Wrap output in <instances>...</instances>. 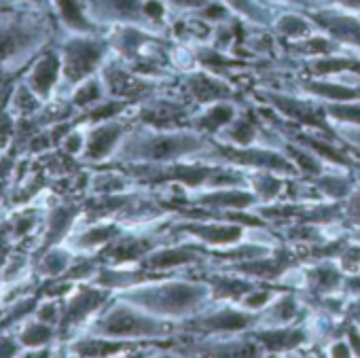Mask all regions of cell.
<instances>
[{
	"instance_id": "e0dca14e",
	"label": "cell",
	"mask_w": 360,
	"mask_h": 358,
	"mask_svg": "<svg viewBox=\"0 0 360 358\" xmlns=\"http://www.w3.org/2000/svg\"><path fill=\"white\" fill-rule=\"evenodd\" d=\"M180 229L195 234L198 238L210 244H229L242 236V227H236V225H183Z\"/></svg>"
},
{
	"instance_id": "74e56055",
	"label": "cell",
	"mask_w": 360,
	"mask_h": 358,
	"mask_svg": "<svg viewBox=\"0 0 360 358\" xmlns=\"http://www.w3.org/2000/svg\"><path fill=\"white\" fill-rule=\"evenodd\" d=\"M85 140L87 136L79 134V132H70L64 140H62V146L64 151H68L70 155H79L81 151H85Z\"/></svg>"
},
{
	"instance_id": "d4e9b609",
	"label": "cell",
	"mask_w": 360,
	"mask_h": 358,
	"mask_svg": "<svg viewBox=\"0 0 360 358\" xmlns=\"http://www.w3.org/2000/svg\"><path fill=\"white\" fill-rule=\"evenodd\" d=\"M271 100H274L286 115H290V117H295V119H299V121H303V123H309V125H320L318 115H316L307 104H303V102H299V100H288V98H282V96H271Z\"/></svg>"
},
{
	"instance_id": "ee69618b",
	"label": "cell",
	"mask_w": 360,
	"mask_h": 358,
	"mask_svg": "<svg viewBox=\"0 0 360 358\" xmlns=\"http://www.w3.org/2000/svg\"><path fill=\"white\" fill-rule=\"evenodd\" d=\"M333 3H339L347 9H360V0H333Z\"/></svg>"
},
{
	"instance_id": "836d02e7",
	"label": "cell",
	"mask_w": 360,
	"mask_h": 358,
	"mask_svg": "<svg viewBox=\"0 0 360 358\" xmlns=\"http://www.w3.org/2000/svg\"><path fill=\"white\" fill-rule=\"evenodd\" d=\"M305 146H307V151H316V153H320V155H324L326 159H330V161H337V163H347V159L339 153V151H335L333 146H328V144H324V142H320V140H314V138H299Z\"/></svg>"
},
{
	"instance_id": "b9f144b4",
	"label": "cell",
	"mask_w": 360,
	"mask_h": 358,
	"mask_svg": "<svg viewBox=\"0 0 360 358\" xmlns=\"http://www.w3.org/2000/svg\"><path fill=\"white\" fill-rule=\"evenodd\" d=\"M22 3H24V5H28V7L41 9V11H51L49 0H22Z\"/></svg>"
},
{
	"instance_id": "44dd1931",
	"label": "cell",
	"mask_w": 360,
	"mask_h": 358,
	"mask_svg": "<svg viewBox=\"0 0 360 358\" xmlns=\"http://www.w3.org/2000/svg\"><path fill=\"white\" fill-rule=\"evenodd\" d=\"M210 176L208 167H198V165H174L172 170H163V174L155 178H172V181H183L185 185L198 187Z\"/></svg>"
},
{
	"instance_id": "5bb4252c",
	"label": "cell",
	"mask_w": 360,
	"mask_h": 358,
	"mask_svg": "<svg viewBox=\"0 0 360 358\" xmlns=\"http://www.w3.org/2000/svg\"><path fill=\"white\" fill-rule=\"evenodd\" d=\"M18 337L24 345V350H37V347H49L56 339V326L51 322H45L30 314L26 320H22Z\"/></svg>"
},
{
	"instance_id": "ab89813d",
	"label": "cell",
	"mask_w": 360,
	"mask_h": 358,
	"mask_svg": "<svg viewBox=\"0 0 360 358\" xmlns=\"http://www.w3.org/2000/svg\"><path fill=\"white\" fill-rule=\"evenodd\" d=\"M269 293H259V295H252V297H246L244 299V305L246 307H261L263 303H267L269 301Z\"/></svg>"
},
{
	"instance_id": "ac0fdd59",
	"label": "cell",
	"mask_w": 360,
	"mask_h": 358,
	"mask_svg": "<svg viewBox=\"0 0 360 358\" xmlns=\"http://www.w3.org/2000/svg\"><path fill=\"white\" fill-rule=\"evenodd\" d=\"M117 234H119V229L115 225H98V227H91L87 231L75 236L72 240L68 238L66 244H70L77 250H94V248H100L106 242H110Z\"/></svg>"
},
{
	"instance_id": "5b68a950",
	"label": "cell",
	"mask_w": 360,
	"mask_h": 358,
	"mask_svg": "<svg viewBox=\"0 0 360 358\" xmlns=\"http://www.w3.org/2000/svg\"><path fill=\"white\" fill-rule=\"evenodd\" d=\"M204 142L189 134H150L138 140H127L119 148L121 159H144V161H165L178 155L193 153L202 148Z\"/></svg>"
},
{
	"instance_id": "9a60e30c",
	"label": "cell",
	"mask_w": 360,
	"mask_h": 358,
	"mask_svg": "<svg viewBox=\"0 0 360 358\" xmlns=\"http://www.w3.org/2000/svg\"><path fill=\"white\" fill-rule=\"evenodd\" d=\"M104 87L119 98H136L148 89L142 81L129 77L127 72H123L117 66H108L104 70Z\"/></svg>"
},
{
	"instance_id": "d590c367",
	"label": "cell",
	"mask_w": 360,
	"mask_h": 358,
	"mask_svg": "<svg viewBox=\"0 0 360 358\" xmlns=\"http://www.w3.org/2000/svg\"><path fill=\"white\" fill-rule=\"evenodd\" d=\"M326 110L335 119L349 121V123H360V106H356V104H333Z\"/></svg>"
},
{
	"instance_id": "60d3db41",
	"label": "cell",
	"mask_w": 360,
	"mask_h": 358,
	"mask_svg": "<svg viewBox=\"0 0 360 358\" xmlns=\"http://www.w3.org/2000/svg\"><path fill=\"white\" fill-rule=\"evenodd\" d=\"M172 5H176V7H191V9H195V7H204L208 0H169Z\"/></svg>"
},
{
	"instance_id": "ba28073f",
	"label": "cell",
	"mask_w": 360,
	"mask_h": 358,
	"mask_svg": "<svg viewBox=\"0 0 360 358\" xmlns=\"http://www.w3.org/2000/svg\"><path fill=\"white\" fill-rule=\"evenodd\" d=\"M85 5L96 24H134L146 18L142 0H85Z\"/></svg>"
},
{
	"instance_id": "7402d4cb",
	"label": "cell",
	"mask_w": 360,
	"mask_h": 358,
	"mask_svg": "<svg viewBox=\"0 0 360 358\" xmlns=\"http://www.w3.org/2000/svg\"><path fill=\"white\" fill-rule=\"evenodd\" d=\"M305 89L324 98V100H335V102H345V100H356L360 98L358 89L337 85V83H305Z\"/></svg>"
},
{
	"instance_id": "1f68e13d",
	"label": "cell",
	"mask_w": 360,
	"mask_h": 358,
	"mask_svg": "<svg viewBox=\"0 0 360 358\" xmlns=\"http://www.w3.org/2000/svg\"><path fill=\"white\" fill-rule=\"evenodd\" d=\"M123 106H125V102H121V100L98 102V104L91 108L89 119H94V121H108V119H112L117 113H121V110H123Z\"/></svg>"
},
{
	"instance_id": "277c9868",
	"label": "cell",
	"mask_w": 360,
	"mask_h": 358,
	"mask_svg": "<svg viewBox=\"0 0 360 358\" xmlns=\"http://www.w3.org/2000/svg\"><path fill=\"white\" fill-rule=\"evenodd\" d=\"M163 331H165L163 322L144 316L140 312V307L134 303L110 305L89 326L91 335L115 339V341L117 339H131V337H153V335H161Z\"/></svg>"
},
{
	"instance_id": "6da1fadb",
	"label": "cell",
	"mask_w": 360,
	"mask_h": 358,
	"mask_svg": "<svg viewBox=\"0 0 360 358\" xmlns=\"http://www.w3.org/2000/svg\"><path fill=\"white\" fill-rule=\"evenodd\" d=\"M51 37L47 11L18 0L0 5V68L13 70L43 51Z\"/></svg>"
},
{
	"instance_id": "f1b7e54d",
	"label": "cell",
	"mask_w": 360,
	"mask_h": 358,
	"mask_svg": "<svg viewBox=\"0 0 360 358\" xmlns=\"http://www.w3.org/2000/svg\"><path fill=\"white\" fill-rule=\"evenodd\" d=\"M144 41V34H140L138 30H131V28H123L121 32H117L112 39H110V45L119 51H123L125 56H131L140 43Z\"/></svg>"
},
{
	"instance_id": "52a82bcc",
	"label": "cell",
	"mask_w": 360,
	"mask_h": 358,
	"mask_svg": "<svg viewBox=\"0 0 360 358\" xmlns=\"http://www.w3.org/2000/svg\"><path fill=\"white\" fill-rule=\"evenodd\" d=\"M24 83L39 96L41 102L51 100L56 89L62 85V62L58 51H45L41 53L34 64L30 66Z\"/></svg>"
},
{
	"instance_id": "3957f363",
	"label": "cell",
	"mask_w": 360,
	"mask_h": 358,
	"mask_svg": "<svg viewBox=\"0 0 360 358\" xmlns=\"http://www.w3.org/2000/svg\"><path fill=\"white\" fill-rule=\"evenodd\" d=\"M208 290L202 284H165L155 288H136L123 295L125 301L155 314H185L195 309L206 299Z\"/></svg>"
},
{
	"instance_id": "8d00e7d4",
	"label": "cell",
	"mask_w": 360,
	"mask_h": 358,
	"mask_svg": "<svg viewBox=\"0 0 360 358\" xmlns=\"http://www.w3.org/2000/svg\"><path fill=\"white\" fill-rule=\"evenodd\" d=\"M227 3L231 5V7H236L240 13H244V15H248V18H252V20H259V22H263L265 18V13L259 9V5L257 3H252V0H227Z\"/></svg>"
},
{
	"instance_id": "7a4b0ae2",
	"label": "cell",
	"mask_w": 360,
	"mask_h": 358,
	"mask_svg": "<svg viewBox=\"0 0 360 358\" xmlns=\"http://www.w3.org/2000/svg\"><path fill=\"white\" fill-rule=\"evenodd\" d=\"M62 62V85L66 89H75L100 68L106 56V45L94 34H68L60 49Z\"/></svg>"
},
{
	"instance_id": "f6af8a7d",
	"label": "cell",
	"mask_w": 360,
	"mask_h": 358,
	"mask_svg": "<svg viewBox=\"0 0 360 358\" xmlns=\"http://www.w3.org/2000/svg\"><path fill=\"white\" fill-rule=\"evenodd\" d=\"M204 15H208V18H214V20H217V18L225 15V11H223L221 7H212V9H208V11H206Z\"/></svg>"
},
{
	"instance_id": "4316f807",
	"label": "cell",
	"mask_w": 360,
	"mask_h": 358,
	"mask_svg": "<svg viewBox=\"0 0 360 358\" xmlns=\"http://www.w3.org/2000/svg\"><path fill=\"white\" fill-rule=\"evenodd\" d=\"M233 119V108L229 104H219L214 108H210L202 119H200V127L208 129V132H217L223 125H227Z\"/></svg>"
},
{
	"instance_id": "f35d334b",
	"label": "cell",
	"mask_w": 360,
	"mask_h": 358,
	"mask_svg": "<svg viewBox=\"0 0 360 358\" xmlns=\"http://www.w3.org/2000/svg\"><path fill=\"white\" fill-rule=\"evenodd\" d=\"M144 15L150 18V20H161L163 9H161L159 3H155V0H146V3H144Z\"/></svg>"
},
{
	"instance_id": "8992f818",
	"label": "cell",
	"mask_w": 360,
	"mask_h": 358,
	"mask_svg": "<svg viewBox=\"0 0 360 358\" xmlns=\"http://www.w3.org/2000/svg\"><path fill=\"white\" fill-rule=\"evenodd\" d=\"M106 299V293L100 288L79 286L64 303H60V333L77 328L83 324Z\"/></svg>"
},
{
	"instance_id": "7bdbcfd3",
	"label": "cell",
	"mask_w": 360,
	"mask_h": 358,
	"mask_svg": "<svg viewBox=\"0 0 360 358\" xmlns=\"http://www.w3.org/2000/svg\"><path fill=\"white\" fill-rule=\"evenodd\" d=\"M349 217H352L354 221H360V196L349 204Z\"/></svg>"
},
{
	"instance_id": "d6986e66",
	"label": "cell",
	"mask_w": 360,
	"mask_h": 358,
	"mask_svg": "<svg viewBox=\"0 0 360 358\" xmlns=\"http://www.w3.org/2000/svg\"><path fill=\"white\" fill-rule=\"evenodd\" d=\"M104 96V83L96 77H89L87 81H83L81 85H77L72 89V104L79 108H87V106H96L98 102H102Z\"/></svg>"
},
{
	"instance_id": "603a6c76",
	"label": "cell",
	"mask_w": 360,
	"mask_h": 358,
	"mask_svg": "<svg viewBox=\"0 0 360 358\" xmlns=\"http://www.w3.org/2000/svg\"><path fill=\"white\" fill-rule=\"evenodd\" d=\"M189 89L202 102H210V100H219V98L229 96V89L223 83H217V81L206 79V77H193L189 81Z\"/></svg>"
},
{
	"instance_id": "f546056e",
	"label": "cell",
	"mask_w": 360,
	"mask_h": 358,
	"mask_svg": "<svg viewBox=\"0 0 360 358\" xmlns=\"http://www.w3.org/2000/svg\"><path fill=\"white\" fill-rule=\"evenodd\" d=\"M261 339L267 343L269 350H286L297 345L303 339V335L299 331H276V333L261 335Z\"/></svg>"
},
{
	"instance_id": "e575fe53",
	"label": "cell",
	"mask_w": 360,
	"mask_h": 358,
	"mask_svg": "<svg viewBox=\"0 0 360 358\" xmlns=\"http://www.w3.org/2000/svg\"><path fill=\"white\" fill-rule=\"evenodd\" d=\"M24 352V345L15 335H11V331H0V358L3 356H20Z\"/></svg>"
},
{
	"instance_id": "30bf717a",
	"label": "cell",
	"mask_w": 360,
	"mask_h": 358,
	"mask_svg": "<svg viewBox=\"0 0 360 358\" xmlns=\"http://www.w3.org/2000/svg\"><path fill=\"white\" fill-rule=\"evenodd\" d=\"M123 138V125L119 121H100V125H96L85 140V157L91 161H102L106 159L119 144V140Z\"/></svg>"
},
{
	"instance_id": "9c48e42d",
	"label": "cell",
	"mask_w": 360,
	"mask_h": 358,
	"mask_svg": "<svg viewBox=\"0 0 360 358\" xmlns=\"http://www.w3.org/2000/svg\"><path fill=\"white\" fill-rule=\"evenodd\" d=\"M51 13L68 34H94L96 22L89 18L85 0H49Z\"/></svg>"
},
{
	"instance_id": "8fae6325",
	"label": "cell",
	"mask_w": 360,
	"mask_h": 358,
	"mask_svg": "<svg viewBox=\"0 0 360 358\" xmlns=\"http://www.w3.org/2000/svg\"><path fill=\"white\" fill-rule=\"evenodd\" d=\"M221 157L229 159V161H236V163H242V165H250V167H265V170H280V172H288L292 165L271 153V151H255V148H221L219 153Z\"/></svg>"
},
{
	"instance_id": "484cf974",
	"label": "cell",
	"mask_w": 360,
	"mask_h": 358,
	"mask_svg": "<svg viewBox=\"0 0 360 358\" xmlns=\"http://www.w3.org/2000/svg\"><path fill=\"white\" fill-rule=\"evenodd\" d=\"M252 196L248 193H240V191H223V193H212V196H204L202 204L206 206H225V208H246L252 204Z\"/></svg>"
},
{
	"instance_id": "ffe728a7",
	"label": "cell",
	"mask_w": 360,
	"mask_h": 358,
	"mask_svg": "<svg viewBox=\"0 0 360 358\" xmlns=\"http://www.w3.org/2000/svg\"><path fill=\"white\" fill-rule=\"evenodd\" d=\"M198 252L191 248H176V250H159L146 257V265L148 267H176V265H183L189 261H195Z\"/></svg>"
},
{
	"instance_id": "cb8c5ba5",
	"label": "cell",
	"mask_w": 360,
	"mask_h": 358,
	"mask_svg": "<svg viewBox=\"0 0 360 358\" xmlns=\"http://www.w3.org/2000/svg\"><path fill=\"white\" fill-rule=\"evenodd\" d=\"M250 324V316L246 314H240V312H231V309H225V312H219L214 316H208L200 326L204 328H227V331H238V328H244Z\"/></svg>"
},
{
	"instance_id": "4dcf8cb0",
	"label": "cell",
	"mask_w": 360,
	"mask_h": 358,
	"mask_svg": "<svg viewBox=\"0 0 360 358\" xmlns=\"http://www.w3.org/2000/svg\"><path fill=\"white\" fill-rule=\"evenodd\" d=\"M278 32H282L284 37H303L305 32H309V24L299 15H284L278 22Z\"/></svg>"
},
{
	"instance_id": "7c38bea8",
	"label": "cell",
	"mask_w": 360,
	"mask_h": 358,
	"mask_svg": "<svg viewBox=\"0 0 360 358\" xmlns=\"http://www.w3.org/2000/svg\"><path fill=\"white\" fill-rule=\"evenodd\" d=\"M314 22L320 24L333 39L360 47V22L339 13H316Z\"/></svg>"
},
{
	"instance_id": "83f0119b",
	"label": "cell",
	"mask_w": 360,
	"mask_h": 358,
	"mask_svg": "<svg viewBox=\"0 0 360 358\" xmlns=\"http://www.w3.org/2000/svg\"><path fill=\"white\" fill-rule=\"evenodd\" d=\"M360 70V64L358 62H352V60H333V58H326V60H316L309 64V72L314 75H333V72H343V70Z\"/></svg>"
},
{
	"instance_id": "d6a6232c",
	"label": "cell",
	"mask_w": 360,
	"mask_h": 358,
	"mask_svg": "<svg viewBox=\"0 0 360 358\" xmlns=\"http://www.w3.org/2000/svg\"><path fill=\"white\" fill-rule=\"evenodd\" d=\"M257 136V127L250 119H240V123L229 132V140L236 144H250Z\"/></svg>"
},
{
	"instance_id": "2e32d148",
	"label": "cell",
	"mask_w": 360,
	"mask_h": 358,
	"mask_svg": "<svg viewBox=\"0 0 360 358\" xmlns=\"http://www.w3.org/2000/svg\"><path fill=\"white\" fill-rule=\"evenodd\" d=\"M72 267V252L66 246H51L39 261V274L45 278H56L66 274Z\"/></svg>"
},
{
	"instance_id": "4fadbf2b",
	"label": "cell",
	"mask_w": 360,
	"mask_h": 358,
	"mask_svg": "<svg viewBox=\"0 0 360 358\" xmlns=\"http://www.w3.org/2000/svg\"><path fill=\"white\" fill-rule=\"evenodd\" d=\"M77 215H79V210L77 208H70V206H58V208H53L47 215V221H45L43 246L45 248H51V246H58L60 242H66L68 240V231H70Z\"/></svg>"
}]
</instances>
